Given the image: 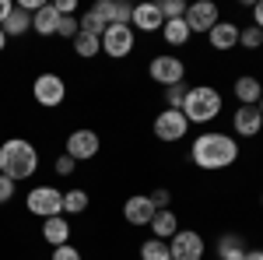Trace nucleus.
Returning <instances> with one entry per match:
<instances>
[{
	"mask_svg": "<svg viewBox=\"0 0 263 260\" xmlns=\"http://www.w3.org/2000/svg\"><path fill=\"white\" fill-rule=\"evenodd\" d=\"M186 28L190 32H211L221 14H218V4H211V0H197V4H186Z\"/></svg>",
	"mask_w": 263,
	"mask_h": 260,
	"instance_id": "obj_8",
	"label": "nucleus"
},
{
	"mask_svg": "<svg viewBox=\"0 0 263 260\" xmlns=\"http://www.w3.org/2000/svg\"><path fill=\"white\" fill-rule=\"evenodd\" d=\"M260 204H263V197H260Z\"/></svg>",
	"mask_w": 263,
	"mask_h": 260,
	"instance_id": "obj_41",
	"label": "nucleus"
},
{
	"mask_svg": "<svg viewBox=\"0 0 263 260\" xmlns=\"http://www.w3.org/2000/svg\"><path fill=\"white\" fill-rule=\"evenodd\" d=\"M221 113V95L218 88L211 84H197V88H186V99H182V116L190 123H211Z\"/></svg>",
	"mask_w": 263,
	"mask_h": 260,
	"instance_id": "obj_3",
	"label": "nucleus"
},
{
	"mask_svg": "<svg viewBox=\"0 0 263 260\" xmlns=\"http://www.w3.org/2000/svg\"><path fill=\"white\" fill-rule=\"evenodd\" d=\"M162 36H165L168 46H186L193 32L186 28V21H182V18H176V21H165V25H162Z\"/></svg>",
	"mask_w": 263,
	"mask_h": 260,
	"instance_id": "obj_22",
	"label": "nucleus"
},
{
	"mask_svg": "<svg viewBox=\"0 0 263 260\" xmlns=\"http://www.w3.org/2000/svg\"><path fill=\"white\" fill-rule=\"evenodd\" d=\"M207 39L214 49H235L239 46V25L235 21H218L211 32H207Z\"/></svg>",
	"mask_w": 263,
	"mask_h": 260,
	"instance_id": "obj_16",
	"label": "nucleus"
},
{
	"mask_svg": "<svg viewBox=\"0 0 263 260\" xmlns=\"http://www.w3.org/2000/svg\"><path fill=\"white\" fill-rule=\"evenodd\" d=\"M190 159L197 162V169H228L232 162L239 159V141L221 134V130H207L193 141L190 148Z\"/></svg>",
	"mask_w": 263,
	"mask_h": 260,
	"instance_id": "obj_1",
	"label": "nucleus"
},
{
	"mask_svg": "<svg viewBox=\"0 0 263 260\" xmlns=\"http://www.w3.org/2000/svg\"><path fill=\"white\" fill-rule=\"evenodd\" d=\"M256 109H260V116H263V99H260V102H256Z\"/></svg>",
	"mask_w": 263,
	"mask_h": 260,
	"instance_id": "obj_40",
	"label": "nucleus"
},
{
	"mask_svg": "<svg viewBox=\"0 0 263 260\" xmlns=\"http://www.w3.org/2000/svg\"><path fill=\"white\" fill-rule=\"evenodd\" d=\"M53 260H84V257H81V250H78V246H70V242H67V246H57V250H53Z\"/></svg>",
	"mask_w": 263,
	"mask_h": 260,
	"instance_id": "obj_33",
	"label": "nucleus"
},
{
	"mask_svg": "<svg viewBox=\"0 0 263 260\" xmlns=\"http://www.w3.org/2000/svg\"><path fill=\"white\" fill-rule=\"evenodd\" d=\"M239 46H246V49H260V46H263V32L256 28V25L239 28Z\"/></svg>",
	"mask_w": 263,
	"mask_h": 260,
	"instance_id": "obj_26",
	"label": "nucleus"
},
{
	"mask_svg": "<svg viewBox=\"0 0 263 260\" xmlns=\"http://www.w3.org/2000/svg\"><path fill=\"white\" fill-rule=\"evenodd\" d=\"M134 39H137V36H134L130 25H109V28L102 32V53L112 57V60H123V57H130Z\"/></svg>",
	"mask_w": 263,
	"mask_h": 260,
	"instance_id": "obj_5",
	"label": "nucleus"
},
{
	"mask_svg": "<svg viewBox=\"0 0 263 260\" xmlns=\"http://www.w3.org/2000/svg\"><path fill=\"white\" fill-rule=\"evenodd\" d=\"M25 204H28V211L39 215L42 221L63 215V194L57 190V186H35V190H28Z\"/></svg>",
	"mask_w": 263,
	"mask_h": 260,
	"instance_id": "obj_4",
	"label": "nucleus"
},
{
	"mask_svg": "<svg viewBox=\"0 0 263 260\" xmlns=\"http://www.w3.org/2000/svg\"><path fill=\"white\" fill-rule=\"evenodd\" d=\"M253 25H256V28L263 32V0L256 4V7H253Z\"/></svg>",
	"mask_w": 263,
	"mask_h": 260,
	"instance_id": "obj_36",
	"label": "nucleus"
},
{
	"mask_svg": "<svg viewBox=\"0 0 263 260\" xmlns=\"http://www.w3.org/2000/svg\"><path fill=\"white\" fill-rule=\"evenodd\" d=\"M57 25H60V14L53 4H42L32 14V32H39V36H57Z\"/></svg>",
	"mask_w": 263,
	"mask_h": 260,
	"instance_id": "obj_17",
	"label": "nucleus"
},
{
	"mask_svg": "<svg viewBox=\"0 0 263 260\" xmlns=\"http://www.w3.org/2000/svg\"><path fill=\"white\" fill-rule=\"evenodd\" d=\"M218 257H221V260H242V257H246L242 236H235V232L221 236V239H218Z\"/></svg>",
	"mask_w": 263,
	"mask_h": 260,
	"instance_id": "obj_21",
	"label": "nucleus"
},
{
	"mask_svg": "<svg viewBox=\"0 0 263 260\" xmlns=\"http://www.w3.org/2000/svg\"><path fill=\"white\" fill-rule=\"evenodd\" d=\"M147 74H151V81L172 88V84H182V78H186V63H182L179 57H155L151 67H147Z\"/></svg>",
	"mask_w": 263,
	"mask_h": 260,
	"instance_id": "obj_9",
	"label": "nucleus"
},
{
	"mask_svg": "<svg viewBox=\"0 0 263 260\" xmlns=\"http://www.w3.org/2000/svg\"><path fill=\"white\" fill-rule=\"evenodd\" d=\"M4 46H7V36H4V28H0V53H4Z\"/></svg>",
	"mask_w": 263,
	"mask_h": 260,
	"instance_id": "obj_39",
	"label": "nucleus"
},
{
	"mask_svg": "<svg viewBox=\"0 0 263 260\" xmlns=\"http://www.w3.org/2000/svg\"><path fill=\"white\" fill-rule=\"evenodd\" d=\"M63 211H67V215L88 211V194H84V190H67V194H63Z\"/></svg>",
	"mask_w": 263,
	"mask_h": 260,
	"instance_id": "obj_25",
	"label": "nucleus"
},
{
	"mask_svg": "<svg viewBox=\"0 0 263 260\" xmlns=\"http://www.w3.org/2000/svg\"><path fill=\"white\" fill-rule=\"evenodd\" d=\"M182 99H186V88L182 84L165 88V109H182Z\"/></svg>",
	"mask_w": 263,
	"mask_h": 260,
	"instance_id": "obj_29",
	"label": "nucleus"
},
{
	"mask_svg": "<svg viewBox=\"0 0 263 260\" xmlns=\"http://www.w3.org/2000/svg\"><path fill=\"white\" fill-rule=\"evenodd\" d=\"M141 260H172V253H168V242L151 236V239L141 246Z\"/></svg>",
	"mask_w": 263,
	"mask_h": 260,
	"instance_id": "obj_24",
	"label": "nucleus"
},
{
	"mask_svg": "<svg viewBox=\"0 0 263 260\" xmlns=\"http://www.w3.org/2000/svg\"><path fill=\"white\" fill-rule=\"evenodd\" d=\"M112 11H116V4H112V0H99V4L91 7V14H95V18H102L105 25H112Z\"/></svg>",
	"mask_w": 263,
	"mask_h": 260,
	"instance_id": "obj_32",
	"label": "nucleus"
},
{
	"mask_svg": "<svg viewBox=\"0 0 263 260\" xmlns=\"http://www.w3.org/2000/svg\"><path fill=\"white\" fill-rule=\"evenodd\" d=\"M11 11H14V4H11V0H0V25L7 21V14H11Z\"/></svg>",
	"mask_w": 263,
	"mask_h": 260,
	"instance_id": "obj_37",
	"label": "nucleus"
},
{
	"mask_svg": "<svg viewBox=\"0 0 263 260\" xmlns=\"http://www.w3.org/2000/svg\"><path fill=\"white\" fill-rule=\"evenodd\" d=\"M42 239L49 242L53 250H57V246H67V242H70V221L63 218V215L46 218V221H42Z\"/></svg>",
	"mask_w": 263,
	"mask_h": 260,
	"instance_id": "obj_15",
	"label": "nucleus"
},
{
	"mask_svg": "<svg viewBox=\"0 0 263 260\" xmlns=\"http://www.w3.org/2000/svg\"><path fill=\"white\" fill-rule=\"evenodd\" d=\"M158 7H162V18L165 21L186 18V4H182V0H165V4H158Z\"/></svg>",
	"mask_w": 263,
	"mask_h": 260,
	"instance_id": "obj_28",
	"label": "nucleus"
},
{
	"mask_svg": "<svg viewBox=\"0 0 263 260\" xmlns=\"http://www.w3.org/2000/svg\"><path fill=\"white\" fill-rule=\"evenodd\" d=\"M67 144V151L63 155H70L74 162H88V159H95L99 155V148H102V141L95 130H74L70 137L63 141Z\"/></svg>",
	"mask_w": 263,
	"mask_h": 260,
	"instance_id": "obj_11",
	"label": "nucleus"
},
{
	"mask_svg": "<svg viewBox=\"0 0 263 260\" xmlns=\"http://www.w3.org/2000/svg\"><path fill=\"white\" fill-rule=\"evenodd\" d=\"M186 130H190V120L182 116V109H162L158 116H155V137L158 141H182L186 137Z\"/></svg>",
	"mask_w": 263,
	"mask_h": 260,
	"instance_id": "obj_7",
	"label": "nucleus"
},
{
	"mask_svg": "<svg viewBox=\"0 0 263 260\" xmlns=\"http://www.w3.org/2000/svg\"><path fill=\"white\" fill-rule=\"evenodd\" d=\"M0 28H4V36H7V39H18V36H25V32L32 28V14H28V11H21L18 4H14V11L7 14V21H4Z\"/></svg>",
	"mask_w": 263,
	"mask_h": 260,
	"instance_id": "obj_20",
	"label": "nucleus"
},
{
	"mask_svg": "<svg viewBox=\"0 0 263 260\" xmlns=\"http://www.w3.org/2000/svg\"><path fill=\"white\" fill-rule=\"evenodd\" d=\"M74 53L84 57V60H91V57L102 53V39L99 36H88V32H78V36H74Z\"/></svg>",
	"mask_w": 263,
	"mask_h": 260,
	"instance_id": "obj_23",
	"label": "nucleus"
},
{
	"mask_svg": "<svg viewBox=\"0 0 263 260\" xmlns=\"http://www.w3.org/2000/svg\"><path fill=\"white\" fill-rule=\"evenodd\" d=\"M232 123H235V134H239V137H256L263 130V116H260L256 106H239L235 116H232Z\"/></svg>",
	"mask_w": 263,
	"mask_h": 260,
	"instance_id": "obj_14",
	"label": "nucleus"
},
{
	"mask_svg": "<svg viewBox=\"0 0 263 260\" xmlns=\"http://www.w3.org/2000/svg\"><path fill=\"white\" fill-rule=\"evenodd\" d=\"M32 95H35V102H39V106L57 109V106L67 99V84H63L60 74H39V78H35V84H32Z\"/></svg>",
	"mask_w": 263,
	"mask_h": 260,
	"instance_id": "obj_6",
	"label": "nucleus"
},
{
	"mask_svg": "<svg viewBox=\"0 0 263 260\" xmlns=\"http://www.w3.org/2000/svg\"><path fill=\"white\" fill-rule=\"evenodd\" d=\"M235 99L242 102V106H256L263 99V84L260 78H253V74H242V78L235 81Z\"/></svg>",
	"mask_w": 263,
	"mask_h": 260,
	"instance_id": "obj_19",
	"label": "nucleus"
},
{
	"mask_svg": "<svg viewBox=\"0 0 263 260\" xmlns=\"http://www.w3.org/2000/svg\"><path fill=\"white\" fill-rule=\"evenodd\" d=\"M78 25H81V32H88V36H99V39H102V32L109 28V25H105L102 18H95L91 11H84V18H78Z\"/></svg>",
	"mask_w": 263,
	"mask_h": 260,
	"instance_id": "obj_27",
	"label": "nucleus"
},
{
	"mask_svg": "<svg viewBox=\"0 0 263 260\" xmlns=\"http://www.w3.org/2000/svg\"><path fill=\"white\" fill-rule=\"evenodd\" d=\"M162 7L158 4H137L134 14H130V28H141V32H162Z\"/></svg>",
	"mask_w": 263,
	"mask_h": 260,
	"instance_id": "obj_12",
	"label": "nucleus"
},
{
	"mask_svg": "<svg viewBox=\"0 0 263 260\" xmlns=\"http://www.w3.org/2000/svg\"><path fill=\"white\" fill-rule=\"evenodd\" d=\"M147 197H151V204H155V211H168V204H172V194H168L165 186H158V190H151Z\"/></svg>",
	"mask_w": 263,
	"mask_h": 260,
	"instance_id": "obj_31",
	"label": "nucleus"
},
{
	"mask_svg": "<svg viewBox=\"0 0 263 260\" xmlns=\"http://www.w3.org/2000/svg\"><path fill=\"white\" fill-rule=\"evenodd\" d=\"M123 218L130 221V225H151V218H155V204H151V197H147V194L126 197V204H123Z\"/></svg>",
	"mask_w": 263,
	"mask_h": 260,
	"instance_id": "obj_13",
	"label": "nucleus"
},
{
	"mask_svg": "<svg viewBox=\"0 0 263 260\" xmlns=\"http://www.w3.org/2000/svg\"><path fill=\"white\" fill-rule=\"evenodd\" d=\"M151 232H155V239H172L176 232H179V218L172 215V207L168 211H155V218H151V225H147Z\"/></svg>",
	"mask_w": 263,
	"mask_h": 260,
	"instance_id": "obj_18",
	"label": "nucleus"
},
{
	"mask_svg": "<svg viewBox=\"0 0 263 260\" xmlns=\"http://www.w3.org/2000/svg\"><path fill=\"white\" fill-rule=\"evenodd\" d=\"M74 165H78V162L70 159V155H60V159H57V172H60V176H70Z\"/></svg>",
	"mask_w": 263,
	"mask_h": 260,
	"instance_id": "obj_35",
	"label": "nucleus"
},
{
	"mask_svg": "<svg viewBox=\"0 0 263 260\" xmlns=\"http://www.w3.org/2000/svg\"><path fill=\"white\" fill-rule=\"evenodd\" d=\"M81 32V25H78V18H60V25H57V36H63V39L74 42V36Z\"/></svg>",
	"mask_w": 263,
	"mask_h": 260,
	"instance_id": "obj_30",
	"label": "nucleus"
},
{
	"mask_svg": "<svg viewBox=\"0 0 263 260\" xmlns=\"http://www.w3.org/2000/svg\"><path fill=\"white\" fill-rule=\"evenodd\" d=\"M0 172L7 176V180H28V176H35L39 172V151H35V144L25 137H11L0 144Z\"/></svg>",
	"mask_w": 263,
	"mask_h": 260,
	"instance_id": "obj_2",
	"label": "nucleus"
},
{
	"mask_svg": "<svg viewBox=\"0 0 263 260\" xmlns=\"http://www.w3.org/2000/svg\"><path fill=\"white\" fill-rule=\"evenodd\" d=\"M168 253H172V260H203V239L193 229H179L168 239Z\"/></svg>",
	"mask_w": 263,
	"mask_h": 260,
	"instance_id": "obj_10",
	"label": "nucleus"
},
{
	"mask_svg": "<svg viewBox=\"0 0 263 260\" xmlns=\"http://www.w3.org/2000/svg\"><path fill=\"white\" fill-rule=\"evenodd\" d=\"M242 260H263V250H246Z\"/></svg>",
	"mask_w": 263,
	"mask_h": 260,
	"instance_id": "obj_38",
	"label": "nucleus"
},
{
	"mask_svg": "<svg viewBox=\"0 0 263 260\" xmlns=\"http://www.w3.org/2000/svg\"><path fill=\"white\" fill-rule=\"evenodd\" d=\"M14 190H18V183H14V180H7V176L0 172V204H7V200L14 197Z\"/></svg>",
	"mask_w": 263,
	"mask_h": 260,
	"instance_id": "obj_34",
	"label": "nucleus"
}]
</instances>
